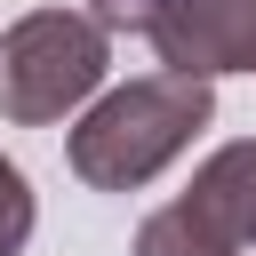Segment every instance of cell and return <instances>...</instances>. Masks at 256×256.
<instances>
[{
	"mask_svg": "<svg viewBox=\"0 0 256 256\" xmlns=\"http://www.w3.org/2000/svg\"><path fill=\"white\" fill-rule=\"evenodd\" d=\"M256 248V136L208 152L192 184L136 224V256H248Z\"/></svg>",
	"mask_w": 256,
	"mask_h": 256,
	"instance_id": "obj_3",
	"label": "cell"
},
{
	"mask_svg": "<svg viewBox=\"0 0 256 256\" xmlns=\"http://www.w3.org/2000/svg\"><path fill=\"white\" fill-rule=\"evenodd\" d=\"M24 240H32V184L0 152V256H24Z\"/></svg>",
	"mask_w": 256,
	"mask_h": 256,
	"instance_id": "obj_5",
	"label": "cell"
},
{
	"mask_svg": "<svg viewBox=\"0 0 256 256\" xmlns=\"http://www.w3.org/2000/svg\"><path fill=\"white\" fill-rule=\"evenodd\" d=\"M216 120V88L192 80V72H144V80H120L104 88L80 128L64 136V160L88 192H144L168 160L192 152V136Z\"/></svg>",
	"mask_w": 256,
	"mask_h": 256,
	"instance_id": "obj_1",
	"label": "cell"
},
{
	"mask_svg": "<svg viewBox=\"0 0 256 256\" xmlns=\"http://www.w3.org/2000/svg\"><path fill=\"white\" fill-rule=\"evenodd\" d=\"M112 72V32L88 8H32L0 32V120L48 128L80 112Z\"/></svg>",
	"mask_w": 256,
	"mask_h": 256,
	"instance_id": "obj_2",
	"label": "cell"
},
{
	"mask_svg": "<svg viewBox=\"0 0 256 256\" xmlns=\"http://www.w3.org/2000/svg\"><path fill=\"white\" fill-rule=\"evenodd\" d=\"M136 40H152V56L192 80L256 72V0H152L136 16Z\"/></svg>",
	"mask_w": 256,
	"mask_h": 256,
	"instance_id": "obj_4",
	"label": "cell"
}]
</instances>
